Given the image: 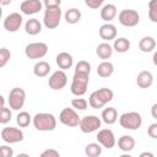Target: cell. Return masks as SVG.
I'll return each mask as SVG.
<instances>
[{
	"label": "cell",
	"mask_w": 157,
	"mask_h": 157,
	"mask_svg": "<svg viewBox=\"0 0 157 157\" xmlns=\"http://www.w3.org/2000/svg\"><path fill=\"white\" fill-rule=\"evenodd\" d=\"M114 97V92L110 88L102 87L90 94L88 98V104L93 109H101L103 108L107 103H109Z\"/></svg>",
	"instance_id": "cell-1"
},
{
	"label": "cell",
	"mask_w": 157,
	"mask_h": 157,
	"mask_svg": "<svg viewBox=\"0 0 157 157\" xmlns=\"http://www.w3.org/2000/svg\"><path fill=\"white\" fill-rule=\"evenodd\" d=\"M32 123L38 131H53L56 128V119L52 113H37Z\"/></svg>",
	"instance_id": "cell-2"
},
{
	"label": "cell",
	"mask_w": 157,
	"mask_h": 157,
	"mask_svg": "<svg viewBox=\"0 0 157 157\" xmlns=\"http://www.w3.org/2000/svg\"><path fill=\"white\" fill-rule=\"evenodd\" d=\"M119 124L126 130H137L142 125V117L137 112H126L120 115Z\"/></svg>",
	"instance_id": "cell-3"
},
{
	"label": "cell",
	"mask_w": 157,
	"mask_h": 157,
	"mask_svg": "<svg viewBox=\"0 0 157 157\" xmlns=\"http://www.w3.org/2000/svg\"><path fill=\"white\" fill-rule=\"evenodd\" d=\"M88 81H90V75L87 74H80V72H75L74 77H72V82H71V93L75 94L76 97H81L87 92V87H88Z\"/></svg>",
	"instance_id": "cell-4"
},
{
	"label": "cell",
	"mask_w": 157,
	"mask_h": 157,
	"mask_svg": "<svg viewBox=\"0 0 157 157\" xmlns=\"http://www.w3.org/2000/svg\"><path fill=\"white\" fill-rule=\"evenodd\" d=\"M61 20V9L58 7H45L44 16H43V23L48 29H54L59 26Z\"/></svg>",
	"instance_id": "cell-5"
},
{
	"label": "cell",
	"mask_w": 157,
	"mask_h": 157,
	"mask_svg": "<svg viewBox=\"0 0 157 157\" xmlns=\"http://www.w3.org/2000/svg\"><path fill=\"white\" fill-rule=\"evenodd\" d=\"M48 53V45L43 42L29 43L25 48V54L28 59H42Z\"/></svg>",
	"instance_id": "cell-6"
},
{
	"label": "cell",
	"mask_w": 157,
	"mask_h": 157,
	"mask_svg": "<svg viewBox=\"0 0 157 157\" xmlns=\"http://www.w3.org/2000/svg\"><path fill=\"white\" fill-rule=\"evenodd\" d=\"M101 125H102V120L97 115H86L83 118H80V123H78L80 130L85 134H91L97 131L101 128Z\"/></svg>",
	"instance_id": "cell-7"
},
{
	"label": "cell",
	"mask_w": 157,
	"mask_h": 157,
	"mask_svg": "<svg viewBox=\"0 0 157 157\" xmlns=\"http://www.w3.org/2000/svg\"><path fill=\"white\" fill-rule=\"evenodd\" d=\"M26 101V92L23 88L13 87L9 93V105L12 110H20L23 108Z\"/></svg>",
	"instance_id": "cell-8"
},
{
	"label": "cell",
	"mask_w": 157,
	"mask_h": 157,
	"mask_svg": "<svg viewBox=\"0 0 157 157\" xmlns=\"http://www.w3.org/2000/svg\"><path fill=\"white\" fill-rule=\"evenodd\" d=\"M118 20H119L120 25H123L124 27H135L140 22V15L136 10L124 9L119 12Z\"/></svg>",
	"instance_id": "cell-9"
},
{
	"label": "cell",
	"mask_w": 157,
	"mask_h": 157,
	"mask_svg": "<svg viewBox=\"0 0 157 157\" xmlns=\"http://www.w3.org/2000/svg\"><path fill=\"white\" fill-rule=\"evenodd\" d=\"M59 121L61 124H64L65 126H69V128H75V126H78V123H80V117L78 114L76 113V110L74 108H64L60 114H59Z\"/></svg>",
	"instance_id": "cell-10"
},
{
	"label": "cell",
	"mask_w": 157,
	"mask_h": 157,
	"mask_svg": "<svg viewBox=\"0 0 157 157\" xmlns=\"http://www.w3.org/2000/svg\"><path fill=\"white\" fill-rule=\"evenodd\" d=\"M1 139L7 144H17L23 140V132L18 128L6 126L1 130Z\"/></svg>",
	"instance_id": "cell-11"
},
{
	"label": "cell",
	"mask_w": 157,
	"mask_h": 157,
	"mask_svg": "<svg viewBox=\"0 0 157 157\" xmlns=\"http://www.w3.org/2000/svg\"><path fill=\"white\" fill-rule=\"evenodd\" d=\"M67 83V75L65 74L64 70H56L52 74V76L48 80V85L52 90L54 91H60L63 90Z\"/></svg>",
	"instance_id": "cell-12"
},
{
	"label": "cell",
	"mask_w": 157,
	"mask_h": 157,
	"mask_svg": "<svg viewBox=\"0 0 157 157\" xmlns=\"http://www.w3.org/2000/svg\"><path fill=\"white\" fill-rule=\"evenodd\" d=\"M97 141L101 146L105 147V148H113L115 146V136H114V132L110 130V129H102L98 131L97 134Z\"/></svg>",
	"instance_id": "cell-13"
},
{
	"label": "cell",
	"mask_w": 157,
	"mask_h": 157,
	"mask_svg": "<svg viewBox=\"0 0 157 157\" xmlns=\"http://www.w3.org/2000/svg\"><path fill=\"white\" fill-rule=\"evenodd\" d=\"M23 18L18 12H11L4 20V28L7 32H16L22 26Z\"/></svg>",
	"instance_id": "cell-14"
},
{
	"label": "cell",
	"mask_w": 157,
	"mask_h": 157,
	"mask_svg": "<svg viewBox=\"0 0 157 157\" xmlns=\"http://www.w3.org/2000/svg\"><path fill=\"white\" fill-rule=\"evenodd\" d=\"M42 1L40 0H25L20 5V10L25 15H34L42 10Z\"/></svg>",
	"instance_id": "cell-15"
},
{
	"label": "cell",
	"mask_w": 157,
	"mask_h": 157,
	"mask_svg": "<svg viewBox=\"0 0 157 157\" xmlns=\"http://www.w3.org/2000/svg\"><path fill=\"white\" fill-rule=\"evenodd\" d=\"M98 33H99V37L103 40L109 42L112 39H115V37H117V27L114 25L107 22V23H104V25H102L99 27Z\"/></svg>",
	"instance_id": "cell-16"
},
{
	"label": "cell",
	"mask_w": 157,
	"mask_h": 157,
	"mask_svg": "<svg viewBox=\"0 0 157 157\" xmlns=\"http://www.w3.org/2000/svg\"><path fill=\"white\" fill-rule=\"evenodd\" d=\"M55 61H56V65L60 70H67V69H71L72 64H74V59H72V55L69 54L67 52H61L56 55L55 58Z\"/></svg>",
	"instance_id": "cell-17"
},
{
	"label": "cell",
	"mask_w": 157,
	"mask_h": 157,
	"mask_svg": "<svg viewBox=\"0 0 157 157\" xmlns=\"http://www.w3.org/2000/svg\"><path fill=\"white\" fill-rule=\"evenodd\" d=\"M136 83L140 88H148L152 86L153 83V75L151 71H147V70H144L141 72L137 74V77H136Z\"/></svg>",
	"instance_id": "cell-18"
},
{
	"label": "cell",
	"mask_w": 157,
	"mask_h": 157,
	"mask_svg": "<svg viewBox=\"0 0 157 157\" xmlns=\"http://www.w3.org/2000/svg\"><path fill=\"white\" fill-rule=\"evenodd\" d=\"M118 147L123 152H130L135 147V139L130 135H121L118 139Z\"/></svg>",
	"instance_id": "cell-19"
},
{
	"label": "cell",
	"mask_w": 157,
	"mask_h": 157,
	"mask_svg": "<svg viewBox=\"0 0 157 157\" xmlns=\"http://www.w3.org/2000/svg\"><path fill=\"white\" fill-rule=\"evenodd\" d=\"M96 54L98 55L99 59L102 60H108L113 55V47L108 42H103L97 45L96 48Z\"/></svg>",
	"instance_id": "cell-20"
},
{
	"label": "cell",
	"mask_w": 157,
	"mask_h": 157,
	"mask_svg": "<svg viewBox=\"0 0 157 157\" xmlns=\"http://www.w3.org/2000/svg\"><path fill=\"white\" fill-rule=\"evenodd\" d=\"M25 31L29 36H36L42 32V23L38 18H29L25 25Z\"/></svg>",
	"instance_id": "cell-21"
},
{
	"label": "cell",
	"mask_w": 157,
	"mask_h": 157,
	"mask_svg": "<svg viewBox=\"0 0 157 157\" xmlns=\"http://www.w3.org/2000/svg\"><path fill=\"white\" fill-rule=\"evenodd\" d=\"M102 121L108 124V125H112L114 124L117 120H118V112L114 107H108V108H104L103 112H102Z\"/></svg>",
	"instance_id": "cell-22"
},
{
	"label": "cell",
	"mask_w": 157,
	"mask_h": 157,
	"mask_svg": "<svg viewBox=\"0 0 157 157\" xmlns=\"http://www.w3.org/2000/svg\"><path fill=\"white\" fill-rule=\"evenodd\" d=\"M117 16V6L114 4H107L101 9V18L105 22H110Z\"/></svg>",
	"instance_id": "cell-23"
},
{
	"label": "cell",
	"mask_w": 157,
	"mask_h": 157,
	"mask_svg": "<svg viewBox=\"0 0 157 157\" xmlns=\"http://www.w3.org/2000/svg\"><path fill=\"white\" fill-rule=\"evenodd\" d=\"M49 72H50V64L48 61L40 60V61H37L33 66V74L37 77H45Z\"/></svg>",
	"instance_id": "cell-24"
},
{
	"label": "cell",
	"mask_w": 157,
	"mask_h": 157,
	"mask_svg": "<svg viewBox=\"0 0 157 157\" xmlns=\"http://www.w3.org/2000/svg\"><path fill=\"white\" fill-rule=\"evenodd\" d=\"M114 72V65L110 63V61H107V60H103L98 66H97V74L98 76L103 77V78H107L109 76H112Z\"/></svg>",
	"instance_id": "cell-25"
},
{
	"label": "cell",
	"mask_w": 157,
	"mask_h": 157,
	"mask_svg": "<svg viewBox=\"0 0 157 157\" xmlns=\"http://www.w3.org/2000/svg\"><path fill=\"white\" fill-rule=\"evenodd\" d=\"M139 48L144 53H151V52H153L155 48H156V40H155V38L151 37V36H146V37L141 38L140 42H139Z\"/></svg>",
	"instance_id": "cell-26"
},
{
	"label": "cell",
	"mask_w": 157,
	"mask_h": 157,
	"mask_svg": "<svg viewBox=\"0 0 157 157\" xmlns=\"http://www.w3.org/2000/svg\"><path fill=\"white\" fill-rule=\"evenodd\" d=\"M64 17H65V21L67 23L75 25L81 20V11L78 9H76V7H71L65 12Z\"/></svg>",
	"instance_id": "cell-27"
},
{
	"label": "cell",
	"mask_w": 157,
	"mask_h": 157,
	"mask_svg": "<svg viewBox=\"0 0 157 157\" xmlns=\"http://www.w3.org/2000/svg\"><path fill=\"white\" fill-rule=\"evenodd\" d=\"M129 49H130V42H129V39H126L124 37H120V38L114 39L113 50H115L118 53H126Z\"/></svg>",
	"instance_id": "cell-28"
},
{
	"label": "cell",
	"mask_w": 157,
	"mask_h": 157,
	"mask_svg": "<svg viewBox=\"0 0 157 157\" xmlns=\"http://www.w3.org/2000/svg\"><path fill=\"white\" fill-rule=\"evenodd\" d=\"M85 153L88 157H98L102 153V146L97 142H91L85 147Z\"/></svg>",
	"instance_id": "cell-29"
},
{
	"label": "cell",
	"mask_w": 157,
	"mask_h": 157,
	"mask_svg": "<svg viewBox=\"0 0 157 157\" xmlns=\"http://www.w3.org/2000/svg\"><path fill=\"white\" fill-rule=\"evenodd\" d=\"M31 121H32V117L29 115L28 112L22 110V112H20V113L17 114V117H16V123H17V125H18L20 128H27V126L31 124Z\"/></svg>",
	"instance_id": "cell-30"
},
{
	"label": "cell",
	"mask_w": 157,
	"mask_h": 157,
	"mask_svg": "<svg viewBox=\"0 0 157 157\" xmlns=\"http://www.w3.org/2000/svg\"><path fill=\"white\" fill-rule=\"evenodd\" d=\"M75 72L90 75V72H91V64L88 61H86V60H80L76 64V66H75Z\"/></svg>",
	"instance_id": "cell-31"
},
{
	"label": "cell",
	"mask_w": 157,
	"mask_h": 157,
	"mask_svg": "<svg viewBox=\"0 0 157 157\" xmlns=\"http://www.w3.org/2000/svg\"><path fill=\"white\" fill-rule=\"evenodd\" d=\"M11 117H12L11 108H6L5 105L0 108V124H7V123H10Z\"/></svg>",
	"instance_id": "cell-32"
},
{
	"label": "cell",
	"mask_w": 157,
	"mask_h": 157,
	"mask_svg": "<svg viewBox=\"0 0 157 157\" xmlns=\"http://www.w3.org/2000/svg\"><path fill=\"white\" fill-rule=\"evenodd\" d=\"M148 17L153 23L157 22V0H150V2H148Z\"/></svg>",
	"instance_id": "cell-33"
},
{
	"label": "cell",
	"mask_w": 157,
	"mask_h": 157,
	"mask_svg": "<svg viewBox=\"0 0 157 157\" xmlns=\"http://www.w3.org/2000/svg\"><path fill=\"white\" fill-rule=\"evenodd\" d=\"M71 105L74 109H77V110H86L87 107H88V102L85 99V98H74L71 101Z\"/></svg>",
	"instance_id": "cell-34"
},
{
	"label": "cell",
	"mask_w": 157,
	"mask_h": 157,
	"mask_svg": "<svg viewBox=\"0 0 157 157\" xmlns=\"http://www.w3.org/2000/svg\"><path fill=\"white\" fill-rule=\"evenodd\" d=\"M11 59V53L7 48H0V69L6 66Z\"/></svg>",
	"instance_id": "cell-35"
},
{
	"label": "cell",
	"mask_w": 157,
	"mask_h": 157,
	"mask_svg": "<svg viewBox=\"0 0 157 157\" xmlns=\"http://www.w3.org/2000/svg\"><path fill=\"white\" fill-rule=\"evenodd\" d=\"M103 2H104V0H85V4H86L90 9H93V10L99 9V7L103 5Z\"/></svg>",
	"instance_id": "cell-36"
},
{
	"label": "cell",
	"mask_w": 157,
	"mask_h": 157,
	"mask_svg": "<svg viewBox=\"0 0 157 157\" xmlns=\"http://www.w3.org/2000/svg\"><path fill=\"white\" fill-rule=\"evenodd\" d=\"M13 151L9 146H0V157H11Z\"/></svg>",
	"instance_id": "cell-37"
},
{
	"label": "cell",
	"mask_w": 157,
	"mask_h": 157,
	"mask_svg": "<svg viewBox=\"0 0 157 157\" xmlns=\"http://www.w3.org/2000/svg\"><path fill=\"white\" fill-rule=\"evenodd\" d=\"M59 156H60V153L53 148H48L40 153V157H59Z\"/></svg>",
	"instance_id": "cell-38"
},
{
	"label": "cell",
	"mask_w": 157,
	"mask_h": 157,
	"mask_svg": "<svg viewBox=\"0 0 157 157\" xmlns=\"http://www.w3.org/2000/svg\"><path fill=\"white\" fill-rule=\"evenodd\" d=\"M147 134H148L150 137H152V139H157V123H153V124H151V125L148 126V129H147Z\"/></svg>",
	"instance_id": "cell-39"
},
{
	"label": "cell",
	"mask_w": 157,
	"mask_h": 157,
	"mask_svg": "<svg viewBox=\"0 0 157 157\" xmlns=\"http://www.w3.org/2000/svg\"><path fill=\"white\" fill-rule=\"evenodd\" d=\"M45 7H58L61 4V0H43Z\"/></svg>",
	"instance_id": "cell-40"
},
{
	"label": "cell",
	"mask_w": 157,
	"mask_h": 157,
	"mask_svg": "<svg viewBox=\"0 0 157 157\" xmlns=\"http://www.w3.org/2000/svg\"><path fill=\"white\" fill-rule=\"evenodd\" d=\"M156 109H157V103H155L153 105H152V117L156 119L157 118V114H156Z\"/></svg>",
	"instance_id": "cell-41"
},
{
	"label": "cell",
	"mask_w": 157,
	"mask_h": 157,
	"mask_svg": "<svg viewBox=\"0 0 157 157\" xmlns=\"http://www.w3.org/2000/svg\"><path fill=\"white\" fill-rule=\"evenodd\" d=\"M11 1H12V0H0V5H1V6H2V5L6 6V5H10Z\"/></svg>",
	"instance_id": "cell-42"
},
{
	"label": "cell",
	"mask_w": 157,
	"mask_h": 157,
	"mask_svg": "<svg viewBox=\"0 0 157 157\" xmlns=\"http://www.w3.org/2000/svg\"><path fill=\"white\" fill-rule=\"evenodd\" d=\"M145 156H147V157H153V153H151V152H142V153L140 155V157H145Z\"/></svg>",
	"instance_id": "cell-43"
},
{
	"label": "cell",
	"mask_w": 157,
	"mask_h": 157,
	"mask_svg": "<svg viewBox=\"0 0 157 157\" xmlns=\"http://www.w3.org/2000/svg\"><path fill=\"white\" fill-rule=\"evenodd\" d=\"M5 105V98L2 97V94H0V108Z\"/></svg>",
	"instance_id": "cell-44"
},
{
	"label": "cell",
	"mask_w": 157,
	"mask_h": 157,
	"mask_svg": "<svg viewBox=\"0 0 157 157\" xmlns=\"http://www.w3.org/2000/svg\"><path fill=\"white\" fill-rule=\"evenodd\" d=\"M1 17H2V9H1V5H0V20H1Z\"/></svg>",
	"instance_id": "cell-45"
}]
</instances>
